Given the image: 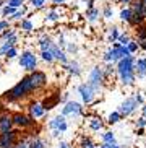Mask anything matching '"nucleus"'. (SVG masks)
I'll return each mask as SVG.
<instances>
[{
  "instance_id": "obj_31",
  "label": "nucleus",
  "mask_w": 146,
  "mask_h": 148,
  "mask_svg": "<svg viewBox=\"0 0 146 148\" xmlns=\"http://www.w3.org/2000/svg\"><path fill=\"white\" fill-rule=\"evenodd\" d=\"M119 18H120V21H123V23H128L130 21V18H132V8H130L128 5L123 7V8L119 12Z\"/></svg>"
},
{
  "instance_id": "obj_41",
  "label": "nucleus",
  "mask_w": 146,
  "mask_h": 148,
  "mask_svg": "<svg viewBox=\"0 0 146 148\" xmlns=\"http://www.w3.org/2000/svg\"><path fill=\"white\" fill-rule=\"evenodd\" d=\"M127 47H128V51H130L132 54H135V52H138V49H140V44H138L136 39H132L128 44H127Z\"/></svg>"
},
{
  "instance_id": "obj_55",
  "label": "nucleus",
  "mask_w": 146,
  "mask_h": 148,
  "mask_svg": "<svg viewBox=\"0 0 146 148\" xmlns=\"http://www.w3.org/2000/svg\"><path fill=\"white\" fill-rule=\"evenodd\" d=\"M89 148H96V145H94V147H89Z\"/></svg>"
},
{
  "instance_id": "obj_52",
  "label": "nucleus",
  "mask_w": 146,
  "mask_h": 148,
  "mask_svg": "<svg viewBox=\"0 0 146 148\" xmlns=\"http://www.w3.org/2000/svg\"><path fill=\"white\" fill-rule=\"evenodd\" d=\"M136 135L143 137V135H145V129H136Z\"/></svg>"
},
{
  "instance_id": "obj_27",
  "label": "nucleus",
  "mask_w": 146,
  "mask_h": 148,
  "mask_svg": "<svg viewBox=\"0 0 146 148\" xmlns=\"http://www.w3.org/2000/svg\"><path fill=\"white\" fill-rule=\"evenodd\" d=\"M18 34H16V29L15 28H5L2 33H0V39L3 41V39H16Z\"/></svg>"
},
{
  "instance_id": "obj_26",
  "label": "nucleus",
  "mask_w": 146,
  "mask_h": 148,
  "mask_svg": "<svg viewBox=\"0 0 146 148\" xmlns=\"http://www.w3.org/2000/svg\"><path fill=\"white\" fill-rule=\"evenodd\" d=\"M20 29L25 31V33H33V31H34V23L31 21L28 16H25L21 21H20Z\"/></svg>"
},
{
  "instance_id": "obj_12",
  "label": "nucleus",
  "mask_w": 146,
  "mask_h": 148,
  "mask_svg": "<svg viewBox=\"0 0 146 148\" xmlns=\"http://www.w3.org/2000/svg\"><path fill=\"white\" fill-rule=\"evenodd\" d=\"M28 114H29L33 119H42L46 117V114H47V111H46V108H44L42 103H39V101H31L29 104H28Z\"/></svg>"
},
{
  "instance_id": "obj_40",
  "label": "nucleus",
  "mask_w": 146,
  "mask_h": 148,
  "mask_svg": "<svg viewBox=\"0 0 146 148\" xmlns=\"http://www.w3.org/2000/svg\"><path fill=\"white\" fill-rule=\"evenodd\" d=\"M115 73V64H106V69H104V75H106V80L111 77V75Z\"/></svg>"
},
{
  "instance_id": "obj_36",
  "label": "nucleus",
  "mask_w": 146,
  "mask_h": 148,
  "mask_svg": "<svg viewBox=\"0 0 146 148\" xmlns=\"http://www.w3.org/2000/svg\"><path fill=\"white\" fill-rule=\"evenodd\" d=\"M41 60L46 62V64H54L55 59H54V56H52L50 51H41Z\"/></svg>"
},
{
  "instance_id": "obj_48",
  "label": "nucleus",
  "mask_w": 146,
  "mask_h": 148,
  "mask_svg": "<svg viewBox=\"0 0 146 148\" xmlns=\"http://www.w3.org/2000/svg\"><path fill=\"white\" fill-rule=\"evenodd\" d=\"M52 2V5H54V7H59V5H65V2H67V0H50Z\"/></svg>"
},
{
  "instance_id": "obj_34",
  "label": "nucleus",
  "mask_w": 146,
  "mask_h": 148,
  "mask_svg": "<svg viewBox=\"0 0 146 148\" xmlns=\"http://www.w3.org/2000/svg\"><path fill=\"white\" fill-rule=\"evenodd\" d=\"M47 0H29V7L33 10H44Z\"/></svg>"
},
{
  "instance_id": "obj_1",
  "label": "nucleus",
  "mask_w": 146,
  "mask_h": 148,
  "mask_svg": "<svg viewBox=\"0 0 146 148\" xmlns=\"http://www.w3.org/2000/svg\"><path fill=\"white\" fill-rule=\"evenodd\" d=\"M115 73L119 83L122 86H133L136 82V72H135V56L130 54L127 57H122L115 64Z\"/></svg>"
},
{
  "instance_id": "obj_49",
  "label": "nucleus",
  "mask_w": 146,
  "mask_h": 148,
  "mask_svg": "<svg viewBox=\"0 0 146 148\" xmlns=\"http://www.w3.org/2000/svg\"><path fill=\"white\" fill-rule=\"evenodd\" d=\"M67 101H68V93H63V95H62V98H60V103L63 104V103H67Z\"/></svg>"
},
{
  "instance_id": "obj_32",
  "label": "nucleus",
  "mask_w": 146,
  "mask_h": 148,
  "mask_svg": "<svg viewBox=\"0 0 146 148\" xmlns=\"http://www.w3.org/2000/svg\"><path fill=\"white\" fill-rule=\"evenodd\" d=\"M89 147H94V142L91 137L88 135H81L80 137V143H78V148H89Z\"/></svg>"
},
{
  "instance_id": "obj_7",
  "label": "nucleus",
  "mask_w": 146,
  "mask_h": 148,
  "mask_svg": "<svg viewBox=\"0 0 146 148\" xmlns=\"http://www.w3.org/2000/svg\"><path fill=\"white\" fill-rule=\"evenodd\" d=\"M62 114H63V116H67V117H80V116H83V114H85V109H83L81 103L68 99L67 103H63Z\"/></svg>"
},
{
  "instance_id": "obj_15",
  "label": "nucleus",
  "mask_w": 146,
  "mask_h": 148,
  "mask_svg": "<svg viewBox=\"0 0 146 148\" xmlns=\"http://www.w3.org/2000/svg\"><path fill=\"white\" fill-rule=\"evenodd\" d=\"M102 60L106 62V64H117V62L120 60V57H119V52H117L115 47H109L106 52L102 54Z\"/></svg>"
},
{
  "instance_id": "obj_51",
  "label": "nucleus",
  "mask_w": 146,
  "mask_h": 148,
  "mask_svg": "<svg viewBox=\"0 0 146 148\" xmlns=\"http://www.w3.org/2000/svg\"><path fill=\"white\" fill-rule=\"evenodd\" d=\"M99 148H112V143H106V142H102V143L99 145Z\"/></svg>"
},
{
  "instance_id": "obj_3",
  "label": "nucleus",
  "mask_w": 146,
  "mask_h": 148,
  "mask_svg": "<svg viewBox=\"0 0 146 148\" xmlns=\"http://www.w3.org/2000/svg\"><path fill=\"white\" fill-rule=\"evenodd\" d=\"M18 65L29 73V72L38 69V56L33 51H29V49L28 51H23L18 56Z\"/></svg>"
},
{
  "instance_id": "obj_50",
  "label": "nucleus",
  "mask_w": 146,
  "mask_h": 148,
  "mask_svg": "<svg viewBox=\"0 0 146 148\" xmlns=\"http://www.w3.org/2000/svg\"><path fill=\"white\" fill-rule=\"evenodd\" d=\"M117 3H120V5H130L132 3V0H115Z\"/></svg>"
},
{
  "instance_id": "obj_5",
  "label": "nucleus",
  "mask_w": 146,
  "mask_h": 148,
  "mask_svg": "<svg viewBox=\"0 0 146 148\" xmlns=\"http://www.w3.org/2000/svg\"><path fill=\"white\" fill-rule=\"evenodd\" d=\"M13 119V125L16 127L18 130H28L36 127V119H33L29 114H23V112H13L12 114Z\"/></svg>"
},
{
  "instance_id": "obj_37",
  "label": "nucleus",
  "mask_w": 146,
  "mask_h": 148,
  "mask_svg": "<svg viewBox=\"0 0 146 148\" xmlns=\"http://www.w3.org/2000/svg\"><path fill=\"white\" fill-rule=\"evenodd\" d=\"M16 10H18V8H13V7H10V5H7V3H5L3 7H2V12H0V13H2V16L8 18V16H12V15L15 13Z\"/></svg>"
},
{
  "instance_id": "obj_30",
  "label": "nucleus",
  "mask_w": 146,
  "mask_h": 148,
  "mask_svg": "<svg viewBox=\"0 0 146 148\" xmlns=\"http://www.w3.org/2000/svg\"><path fill=\"white\" fill-rule=\"evenodd\" d=\"M101 140H102V142H106V143H115V142H117L115 132H112V130L102 132V134H101Z\"/></svg>"
},
{
  "instance_id": "obj_29",
  "label": "nucleus",
  "mask_w": 146,
  "mask_h": 148,
  "mask_svg": "<svg viewBox=\"0 0 146 148\" xmlns=\"http://www.w3.org/2000/svg\"><path fill=\"white\" fill-rule=\"evenodd\" d=\"M122 119L123 117H122V114L119 112V109H117V111H112V112L107 116V124L109 125H115V124H119Z\"/></svg>"
},
{
  "instance_id": "obj_18",
  "label": "nucleus",
  "mask_w": 146,
  "mask_h": 148,
  "mask_svg": "<svg viewBox=\"0 0 146 148\" xmlns=\"http://www.w3.org/2000/svg\"><path fill=\"white\" fill-rule=\"evenodd\" d=\"M101 16H102V13H101V10L98 7H91V8L86 10V21L91 23V25L98 23L101 20Z\"/></svg>"
},
{
  "instance_id": "obj_42",
  "label": "nucleus",
  "mask_w": 146,
  "mask_h": 148,
  "mask_svg": "<svg viewBox=\"0 0 146 148\" xmlns=\"http://www.w3.org/2000/svg\"><path fill=\"white\" fill-rule=\"evenodd\" d=\"M5 3L13 7V8H21L25 5V0H5Z\"/></svg>"
},
{
  "instance_id": "obj_22",
  "label": "nucleus",
  "mask_w": 146,
  "mask_h": 148,
  "mask_svg": "<svg viewBox=\"0 0 146 148\" xmlns=\"http://www.w3.org/2000/svg\"><path fill=\"white\" fill-rule=\"evenodd\" d=\"M60 103V93H55V95H52V96H49L46 101H42V104H44V108H46V111H50V109H54L57 104Z\"/></svg>"
},
{
  "instance_id": "obj_17",
  "label": "nucleus",
  "mask_w": 146,
  "mask_h": 148,
  "mask_svg": "<svg viewBox=\"0 0 146 148\" xmlns=\"http://www.w3.org/2000/svg\"><path fill=\"white\" fill-rule=\"evenodd\" d=\"M128 7L132 8V13L140 15V16H143L146 20V5L143 3L141 0H132V3Z\"/></svg>"
},
{
  "instance_id": "obj_46",
  "label": "nucleus",
  "mask_w": 146,
  "mask_h": 148,
  "mask_svg": "<svg viewBox=\"0 0 146 148\" xmlns=\"http://www.w3.org/2000/svg\"><path fill=\"white\" fill-rule=\"evenodd\" d=\"M57 148H72L70 147V143H67V142H63V140L59 138V143H57Z\"/></svg>"
},
{
  "instance_id": "obj_25",
  "label": "nucleus",
  "mask_w": 146,
  "mask_h": 148,
  "mask_svg": "<svg viewBox=\"0 0 146 148\" xmlns=\"http://www.w3.org/2000/svg\"><path fill=\"white\" fill-rule=\"evenodd\" d=\"M26 13H28V7H26V5H23L21 8H18L16 12L12 15V16H8V20H10V21H21L23 18L26 16Z\"/></svg>"
},
{
  "instance_id": "obj_53",
  "label": "nucleus",
  "mask_w": 146,
  "mask_h": 148,
  "mask_svg": "<svg viewBox=\"0 0 146 148\" xmlns=\"http://www.w3.org/2000/svg\"><path fill=\"white\" fill-rule=\"evenodd\" d=\"M143 108H141V116H145V117H146V104H145V103H143Z\"/></svg>"
},
{
  "instance_id": "obj_23",
  "label": "nucleus",
  "mask_w": 146,
  "mask_h": 148,
  "mask_svg": "<svg viewBox=\"0 0 146 148\" xmlns=\"http://www.w3.org/2000/svg\"><path fill=\"white\" fill-rule=\"evenodd\" d=\"M29 143H31V148H47V142L39 135L29 137Z\"/></svg>"
},
{
  "instance_id": "obj_44",
  "label": "nucleus",
  "mask_w": 146,
  "mask_h": 148,
  "mask_svg": "<svg viewBox=\"0 0 146 148\" xmlns=\"http://www.w3.org/2000/svg\"><path fill=\"white\" fill-rule=\"evenodd\" d=\"M135 127H136V129H145L146 127V117L145 116H141V117H138L136 121H135Z\"/></svg>"
},
{
  "instance_id": "obj_13",
  "label": "nucleus",
  "mask_w": 146,
  "mask_h": 148,
  "mask_svg": "<svg viewBox=\"0 0 146 148\" xmlns=\"http://www.w3.org/2000/svg\"><path fill=\"white\" fill-rule=\"evenodd\" d=\"M67 72H68L70 75H73V77H81L83 73V69H81V64L78 60H68V64H65V65H62Z\"/></svg>"
},
{
  "instance_id": "obj_4",
  "label": "nucleus",
  "mask_w": 146,
  "mask_h": 148,
  "mask_svg": "<svg viewBox=\"0 0 146 148\" xmlns=\"http://www.w3.org/2000/svg\"><path fill=\"white\" fill-rule=\"evenodd\" d=\"M88 83H89V85L94 88L98 93L102 90L104 83H106V75H104V69H102V67L94 65L93 69L89 70V73H88Z\"/></svg>"
},
{
  "instance_id": "obj_8",
  "label": "nucleus",
  "mask_w": 146,
  "mask_h": 148,
  "mask_svg": "<svg viewBox=\"0 0 146 148\" xmlns=\"http://www.w3.org/2000/svg\"><path fill=\"white\" fill-rule=\"evenodd\" d=\"M138 101L135 99V96H127L123 101L120 103L119 106V112L122 114V117H130V116H133L136 112L138 109Z\"/></svg>"
},
{
  "instance_id": "obj_28",
  "label": "nucleus",
  "mask_w": 146,
  "mask_h": 148,
  "mask_svg": "<svg viewBox=\"0 0 146 148\" xmlns=\"http://www.w3.org/2000/svg\"><path fill=\"white\" fill-rule=\"evenodd\" d=\"M119 34H120V31H119V28L117 26H111L107 28V42H115L117 39H119Z\"/></svg>"
},
{
  "instance_id": "obj_54",
  "label": "nucleus",
  "mask_w": 146,
  "mask_h": 148,
  "mask_svg": "<svg viewBox=\"0 0 146 148\" xmlns=\"http://www.w3.org/2000/svg\"><path fill=\"white\" fill-rule=\"evenodd\" d=\"M0 73H2V65H0Z\"/></svg>"
},
{
  "instance_id": "obj_10",
  "label": "nucleus",
  "mask_w": 146,
  "mask_h": 148,
  "mask_svg": "<svg viewBox=\"0 0 146 148\" xmlns=\"http://www.w3.org/2000/svg\"><path fill=\"white\" fill-rule=\"evenodd\" d=\"M18 138H20L18 129H12V130L2 132V134H0V148H13Z\"/></svg>"
},
{
  "instance_id": "obj_19",
  "label": "nucleus",
  "mask_w": 146,
  "mask_h": 148,
  "mask_svg": "<svg viewBox=\"0 0 146 148\" xmlns=\"http://www.w3.org/2000/svg\"><path fill=\"white\" fill-rule=\"evenodd\" d=\"M13 119L12 114H0V134L7 130H12L13 129Z\"/></svg>"
},
{
  "instance_id": "obj_14",
  "label": "nucleus",
  "mask_w": 146,
  "mask_h": 148,
  "mask_svg": "<svg viewBox=\"0 0 146 148\" xmlns=\"http://www.w3.org/2000/svg\"><path fill=\"white\" fill-rule=\"evenodd\" d=\"M135 72L138 78H146V57H135Z\"/></svg>"
},
{
  "instance_id": "obj_35",
  "label": "nucleus",
  "mask_w": 146,
  "mask_h": 148,
  "mask_svg": "<svg viewBox=\"0 0 146 148\" xmlns=\"http://www.w3.org/2000/svg\"><path fill=\"white\" fill-rule=\"evenodd\" d=\"M133 39V38H132V34H130L128 31H123V33H120V34H119V42L122 44V46H127V44L130 42V41Z\"/></svg>"
},
{
  "instance_id": "obj_43",
  "label": "nucleus",
  "mask_w": 146,
  "mask_h": 148,
  "mask_svg": "<svg viewBox=\"0 0 146 148\" xmlns=\"http://www.w3.org/2000/svg\"><path fill=\"white\" fill-rule=\"evenodd\" d=\"M65 52H70V54H76L78 52V46H76V44H75V42H67V44H65Z\"/></svg>"
},
{
  "instance_id": "obj_39",
  "label": "nucleus",
  "mask_w": 146,
  "mask_h": 148,
  "mask_svg": "<svg viewBox=\"0 0 146 148\" xmlns=\"http://www.w3.org/2000/svg\"><path fill=\"white\" fill-rule=\"evenodd\" d=\"M13 148H31V143H29V138H20L16 140V143H15V147Z\"/></svg>"
},
{
  "instance_id": "obj_24",
  "label": "nucleus",
  "mask_w": 146,
  "mask_h": 148,
  "mask_svg": "<svg viewBox=\"0 0 146 148\" xmlns=\"http://www.w3.org/2000/svg\"><path fill=\"white\" fill-rule=\"evenodd\" d=\"M60 20V12L57 10V7H54L52 10H49L46 16H44V21L46 23H54V21H59Z\"/></svg>"
},
{
  "instance_id": "obj_16",
  "label": "nucleus",
  "mask_w": 146,
  "mask_h": 148,
  "mask_svg": "<svg viewBox=\"0 0 146 148\" xmlns=\"http://www.w3.org/2000/svg\"><path fill=\"white\" fill-rule=\"evenodd\" d=\"M104 121L99 116H91L89 119H88V127H89L91 132H101L104 129Z\"/></svg>"
},
{
  "instance_id": "obj_38",
  "label": "nucleus",
  "mask_w": 146,
  "mask_h": 148,
  "mask_svg": "<svg viewBox=\"0 0 146 148\" xmlns=\"http://www.w3.org/2000/svg\"><path fill=\"white\" fill-rule=\"evenodd\" d=\"M18 56H20V51H18L16 46H13L8 52H7V56H5V60H13V59H18Z\"/></svg>"
},
{
  "instance_id": "obj_45",
  "label": "nucleus",
  "mask_w": 146,
  "mask_h": 148,
  "mask_svg": "<svg viewBox=\"0 0 146 148\" xmlns=\"http://www.w3.org/2000/svg\"><path fill=\"white\" fill-rule=\"evenodd\" d=\"M10 26V20L8 18H3V20H0V33L5 29V28H8Z\"/></svg>"
},
{
  "instance_id": "obj_21",
  "label": "nucleus",
  "mask_w": 146,
  "mask_h": 148,
  "mask_svg": "<svg viewBox=\"0 0 146 148\" xmlns=\"http://www.w3.org/2000/svg\"><path fill=\"white\" fill-rule=\"evenodd\" d=\"M16 41H18V38L16 39H3L0 42V59H5L7 52H8L13 46H16Z\"/></svg>"
},
{
  "instance_id": "obj_11",
  "label": "nucleus",
  "mask_w": 146,
  "mask_h": 148,
  "mask_svg": "<svg viewBox=\"0 0 146 148\" xmlns=\"http://www.w3.org/2000/svg\"><path fill=\"white\" fill-rule=\"evenodd\" d=\"M47 127L50 129V130L57 129V130H60L62 134H65V132L68 130V121H67V116H63L62 112L57 114V116H54V117L47 122Z\"/></svg>"
},
{
  "instance_id": "obj_20",
  "label": "nucleus",
  "mask_w": 146,
  "mask_h": 148,
  "mask_svg": "<svg viewBox=\"0 0 146 148\" xmlns=\"http://www.w3.org/2000/svg\"><path fill=\"white\" fill-rule=\"evenodd\" d=\"M136 41L140 44V49L141 51H146V25H140L136 26Z\"/></svg>"
},
{
  "instance_id": "obj_33",
  "label": "nucleus",
  "mask_w": 146,
  "mask_h": 148,
  "mask_svg": "<svg viewBox=\"0 0 146 148\" xmlns=\"http://www.w3.org/2000/svg\"><path fill=\"white\" fill-rule=\"evenodd\" d=\"M101 13H102L104 20H107V21H111L112 18H114V8H112V5H104V8L101 10Z\"/></svg>"
},
{
  "instance_id": "obj_47",
  "label": "nucleus",
  "mask_w": 146,
  "mask_h": 148,
  "mask_svg": "<svg viewBox=\"0 0 146 148\" xmlns=\"http://www.w3.org/2000/svg\"><path fill=\"white\" fill-rule=\"evenodd\" d=\"M135 99L138 101V104H143V103H145V99H143L141 93H136V95H135Z\"/></svg>"
},
{
  "instance_id": "obj_2",
  "label": "nucleus",
  "mask_w": 146,
  "mask_h": 148,
  "mask_svg": "<svg viewBox=\"0 0 146 148\" xmlns=\"http://www.w3.org/2000/svg\"><path fill=\"white\" fill-rule=\"evenodd\" d=\"M34 91L33 88V83H31V78H29V73L21 77V80L12 88L8 91L3 95V99L8 101V103H15V101H21L25 99L26 96H29L31 93Z\"/></svg>"
},
{
  "instance_id": "obj_6",
  "label": "nucleus",
  "mask_w": 146,
  "mask_h": 148,
  "mask_svg": "<svg viewBox=\"0 0 146 148\" xmlns=\"http://www.w3.org/2000/svg\"><path fill=\"white\" fill-rule=\"evenodd\" d=\"M78 95H80V98H81V103L86 106L93 104L96 101V98H98V91H96L94 88L91 86L88 82L81 83V85H78Z\"/></svg>"
},
{
  "instance_id": "obj_9",
  "label": "nucleus",
  "mask_w": 146,
  "mask_h": 148,
  "mask_svg": "<svg viewBox=\"0 0 146 148\" xmlns=\"http://www.w3.org/2000/svg\"><path fill=\"white\" fill-rule=\"evenodd\" d=\"M29 78H31V83H33V88H34V91H39V90H44V88L47 86V73L42 72V70H33L29 72Z\"/></svg>"
}]
</instances>
